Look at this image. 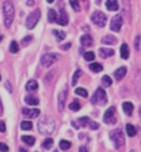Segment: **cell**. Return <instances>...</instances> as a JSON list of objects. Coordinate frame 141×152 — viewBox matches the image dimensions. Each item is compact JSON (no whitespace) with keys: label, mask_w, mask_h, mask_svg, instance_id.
<instances>
[{"label":"cell","mask_w":141,"mask_h":152,"mask_svg":"<svg viewBox=\"0 0 141 152\" xmlns=\"http://www.w3.org/2000/svg\"><path fill=\"white\" fill-rule=\"evenodd\" d=\"M56 22H57V24H59V25H61V27H65V25L69 24V17H67V14H66L65 10H61L60 17H57Z\"/></svg>","instance_id":"cell-12"},{"label":"cell","mask_w":141,"mask_h":152,"mask_svg":"<svg viewBox=\"0 0 141 152\" xmlns=\"http://www.w3.org/2000/svg\"><path fill=\"white\" fill-rule=\"evenodd\" d=\"M46 1H48V3H50V4H51V3H53V1H54V0H46Z\"/></svg>","instance_id":"cell-50"},{"label":"cell","mask_w":141,"mask_h":152,"mask_svg":"<svg viewBox=\"0 0 141 152\" xmlns=\"http://www.w3.org/2000/svg\"><path fill=\"white\" fill-rule=\"evenodd\" d=\"M71 47V43H67V44H65V45H61V49L62 50H66V49H69Z\"/></svg>","instance_id":"cell-45"},{"label":"cell","mask_w":141,"mask_h":152,"mask_svg":"<svg viewBox=\"0 0 141 152\" xmlns=\"http://www.w3.org/2000/svg\"><path fill=\"white\" fill-rule=\"evenodd\" d=\"M90 128H92V129H97V128H99V124H97L96 122H90Z\"/></svg>","instance_id":"cell-44"},{"label":"cell","mask_w":141,"mask_h":152,"mask_svg":"<svg viewBox=\"0 0 141 152\" xmlns=\"http://www.w3.org/2000/svg\"><path fill=\"white\" fill-rule=\"evenodd\" d=\"M126 133L127 136H130V137H134V136H136V127L132 124H126Z\"/></svg>","instance_id":"cell-23"},{"label":"cell","mask_w":141,"mask_h":152,"mask_svg":"<svg viewBox=\"0 0 141 152\" xmlns=\"http://www.w3.org/2000/svg\"><path fill=\"white\" fill-rule=\"evenodd\" d=\"M3 10H4V25L6 28H10L14 20V15H15V9H14L11 0H5Z\"/></svg>","instance_id":"cell-2"},{"label":"cell","mask_w":141,"mask_h":152,"mask_svg":"<svg viewBox=\"0 0 141 152\" xmlns=\"http://www.w3.org/2000/svg\"><path fill=\"white\" fill-rule=\"evenodd\" d=\"M90 69L92 72H95V73H99V72L102 71V65L100 64V63H91V64H90Z\"/></svg>","instance_id":"cell-27"},{"label":"cell","mask_w":141,"mask_h":152,"mask_svg":"<svg viewBox=\"0 0 141 152\" xmlns=\"http://www.w3.org/2000/svg\"><path fill=\"white\" fill-rule=\"evenodd\" d=\"M20 127H21V129L29 131V129L33 128V123H31L30 121H23L21 123H20Z\"/></svg>","instance_id":"cell-29"},{"label":"cell","mask_w":141,"mask_h":152,"mask_svg":"<svg viewBox=\"0 0 141 152\" xmlns=\"http://www.w3.org/2000/svg\"><path fill=\"white\" fill-rule=\"evenodd\" d=\"M19 152H28V151L25 150V148H20V150H19Z\"/></svg>","instance_id":"cell-48"},{"label":"cell","mask_w":141,"mask_h":152,"mask_svg":"<svg viewBox=\"0 0 141 152\" xmlns=\"http://www.w3.org/2000/svg\"><path fill=\"white\" fill-rule=\"evenodd\" d=\"M91 20L92 23L97 25V27H105L106 24V15L102 12H94L91 15Z\"/></svg>","instance_id":"cell-7"},{"label":"cell","mask_w":141,"mask_h":152,"mask_svg":"<svg viewBox=\"0 0 141 152\" xmlns=\"http://www.w3.org/2000/svg\"><path fill=\"white\" fill-rule=\"evenodd\" d=\"M99 55H100L101 58H109V57L114 55V50L109 49V48H101L99 50Z\"/></svg>","instance_id":"cell-17"},{"label":"cell","mask_w":141,"mask_h":152,"mask_svg":"<svg viewBox=\"0 0 141 152\" xmlns=\"http://www.w3.org/2000/svg\"><path fill=\"white\" fill-rule=\"evenodd\" d=\"M122 109H124V112L126 113L127 116H131L132 111H134L132 103H130V102H124V103H122Z\"/></svg>","instance_id":"cell-19"},{"label":"cell","mask_w":141,"mask_h":152,"mask_svg":"<svg viewBox=\"0 0 141 152\" xmlns=\"http://www.w3.org/2000/svg\"><path fill=\"white\" fill-rule=\"evenodd\" d=\"M38 129L41 135L49 136L55 131V122L54 119L49 116H44L38 123Z\"/></svg>","instance_id":"cell-1"},{"label":"cell","mask_w":141,"mask_h":152,"mask_svg":"<svg viewBox=\"0 0 141 152\" xmlns=\"http://www.w3.org/2000/svg\"><path fill=\"white\" fill-rule=\"evenodd\" d=\"M121 25H122V18L121 15H115L111 20V24H110V28L112 31H120L121 29Z\"/></svg>","instance_id":"cell-9"},{"label":"cell","mask_w":141,"mask_h":152,"mask_svg":"<svg viewBox=\"0 0 141 152\" xmlns=\"http://www.w3.org/2000/svg\"><path fill=\"white\" fill-rule=\"evenodd\" d=\"M23 114L28 118H35L40 114V111L38 108H23Z\"/></svg>","instance_id":"cell-11"},{"label":"cell","mask_w":141,"mask_h":152,"mask_svg":"<svg viewBox=\"0 0 141 152\" xmlns=\"http://www.w3.org/2000/svg\"><path fill=\"white\" fill-rule=\"evenodd\" d=\"M34 3H35L34 0H28V3H26V4L29 5V7H31V5H34Z\"/></svg>","instance_id":"cell-46"},{"label":"cell","mask_w":141,"mask_h":152,"mask_svg":"<svg viewBox=\"0 0 141 152\" xmlns=\"http://www.w3.org/2000/svg\"><path fill=\"white\" fill-rule=\"evenodd\" d=\"M110 138L112 141L114 146L116 148L121 147V146L125 143V137H124V133H122V129L121 128H116L110 132Z\"/></svg>","instance_id":"cell-3"},{"label":"cell","mask_w":141,"mask_h":152,"mask_svg":"<svg viewBox=\"0 0 141 152\" xmlns=\"http://www.w3.org/2000/svg\"><path fill=\"white\" fill-rule=\"evenodd\" d=\"M84 58L87 62H92L94 58H95V54H94L92 52H86V53H84Z\"/></svg>","instance_id":"cell-37"},{"label":"cell","mask_w":141,"mask_h":152,"mask_svg":"<svg viewBox=\"0 0 141 152\" xmlns=\"http://www.w3.org/2000/svg\"><path fill=\"white\" fill-rule=\"evenodd\" d=\"M1 39H3V36H1V35H0V41H1Z\"/></svg>","instance_id":"cell-52"},{"label":"cell","mask_w":141,"mask_h":152,"mask_svg":"<svg viewBox=\"0 0 141 152\" xmlns=\"http://www.w3.org/2000/svg\"><path fill=\"white\" fill-rule=\"evenodd\" d=\"M131 152H134V151H131Z\"/></svg>","instance_id":"cell-54"},{"label":"cell","mask_w":141,"mask_h":152,"mask_svg":"<svg viewBox=\"0 0 141 152\" xmlns=\"http://www.w3.org/2000/svg\"><path fill=\"white\" fill-rule=\"evenodd\" d=\"M120 55H121L122 59H127L129 55H130V50H129V45L126 43H124L120 48Z\"/></svg>","instance_id":"cell-15"},{"label":"cell","mask_w":141,"mask_h":152,"mask_svg":"<svg viewBox=\"0 0 141 152\" xmlns=\"http://www.w3.org/2000/svg\"><path fill=\"white\" fill-rule=\"evenodd\" d=\"M101 43L102 44H106V45H112V44H116L117 43V39L112 35H105L101 38Z\"/></svg>","instance_id":"cell-14"},{"label":"cell","mask_w":141,"mask_h":152,"mask_svg":"<svg viewBox=\"0 0 141 152\" xmlns=\"http://www.w3.org/2000/svg\"><path fill=\"white\" fill-rule=\"evenodd\" d=\"M66 97H67V88L64 87V89L59 93V98H57V108H59L60 112H62V109H64Z\"/></svg>","instance_id":"cell-8"},{"label":"cell","mask_w":141,"mask_h":152,"mask_svg":"<svg viewBox=\"0 0 141 152\" xmlns=\"http://www.w3.org/2000/svg\"><path fill=\"white\" fill-rule=\"evenodd\" d=\"M31 40H33V36H30V35H28V36H25V38L21 40V45L23 47H25V45H28L29 43H30V41Z\"/></svg>","instance_id":"cell-38"},{"label":"cell","mask_w":141,"mask_h":152,"mask_svg":"<svg viewBox=\"0 0 141 152\" xmlns=\"http://www.w3.org/2000/svg\"><path fill=\"white\" fill-rule=\"evenodd\" d=\"M59 146H60L61 150H65L66 151V150H69L71 147V142H69V141H66V140H61Z\"/></svg>","instance_id":"cell-28"},{"label":"cell","mask_w":141,"mask_h":152,"mask_svg":"<svg viewBox=\"0 0 141 152\" xmlns=\"http://www.w3.org/2000/svg\"><path fill=\"white\" fill-rule=\"evenodd\" d=\"M53 33H54V35H56L57 40H62V39H65V36H66V33L60 31V30H53Z\"/></svg>","instance_id":"cell-33"},{"label":"cell","mask_w":141,"mask_h":152,"mask_svg":"<svg viewBox=\"0 0 141 152\" xmlns=\"http://www.w3.org/2000/svg\"><path fill=\"white\" fill-rule=\"evenodd\" d=\"M139 114L141 116V106H140V108H139Z\"/></svg>","instance_id":"cell-49"},{"label":"cell","mask_w":141,"mask_h":152,"mask_svg":"<svg viewBox=\"0 0 141 152\" xmlns=\"http://www.w3.org/2000/svg\"><path fill=\"white\" fill-rule=\"evenodd\" d=\"M79 152H87V150H86V147H80Z\"/></svg>","instance_id":"cell-47"},{"label":"cell","mask_w":141,"mask_h":152,"mask_svg":"<svg viewBox=\"0 0 141 152\" xmlns=\"http://www.w3.org/2000/svg\"><path fill=\"white\" fill-rule=\"evenodd\" d=\"M81 44L84 45V47H90L92 44V38H91V35H89V34H85V35H82L81 36Z\"/></svg>","instance_id":"cell-20"},{"label":"cell","mask_w":141,"mask_h":152,"mask_svg":"<svg viewBox=\"0 0 141 152\" xmlns=\"http://www.w3.org/2000/svg\"><path fill=\"white\" fill-rule=\"evenodd\" d=\"M91 103L97 104V106H104L107 103V96L102 88H97L96 92L94 93V96L91 97Z\"/></svg>","instance_id":"cell-4"},{"label":"cell","mask_w":141,"mask_h":152,"mask_svg":"<svg viewBox=\"0 0 141 152\" xmlns=\"http://www.w3.org/2000/svg\"><path fill=\"white\" fill-rule=\"evenodd\" d=\"M79 122H80V124L81 126H85L87 124V122H90V119H89V117H81V118H79Z\"/></svg>","instance_id":"cell-39"},{"label":"cell","mask_w":141,"mask_h":152,"mask_svg":"<svg viewBox=\"0 0 141 152\" xmlns=\"http://www.w3.org/2000/svg\"><path fill=\"white\" fill-rule=\"evenodd\" d=\"M6 131V126H5V122H3V121H0V132H5Z\"/></svg>","instance_id":"cell-42"},{"label":"cell","mask_w":141,"mask_h":152,"mask_svg":"<svg viewBox=\"0 0 141 152\" xmlns=\"http://www.w3.org/2000/svg\"><path fill=\"white\" fill-rule=\"evenodd\" d=\"M5 88L8 89L9 93H11V92H13V88H11V86H10V82H5Z\"/></svg>","instance_id":"cell-43"},{"label":"cell","mask_w":141,"mask_h":152,"mask_svg":"<svg viewBox=\"0 0 141 152\" xmlns=\"http://www.w3.org/2000/svg\"><path fill=\"white\" fill-rule=\"evenodd\" d=\"M38 87H39V84H38V82L36 81H29L26 83V91H29V92L36 91L38 89Z\"/></svg>","instance_id":"cell-22"},{"label":"cell","mask_w":141,"mask_h":152,"mask_svg":"<svg viewBox=\"0 0 141 152\" xmlns=\"http://www.w3.org/2000/svg\"><path fill=\"white\" fill-rule=\"evenodd\" d=\"M9 151V147L5 143L3 142H0V152H8Z\"/></svg>","instance_id":"cell-40"},{"label":"cell","mask_w":141,"mask_h":152,"mask_svg":"<svg viewBox=\"0 0 141 152\" xmlns=\"http://www.w3.org/2000/svg\"><path fill=\"white\" fill-rule=\"evenodd\" d=\"M75 93L77 94V96H81V97H84V98L87 97V91L85 89V88H76Z\"/></svg>","instance_id":"cell-35"},{"label":"cell","mask_w":141,"mask_h":152,"mask_svg":"<svg viewBox=\"0 0 141 152\" xmlns=\"http://www.w3.org/2000/svg\"><path fill=\"white\" fill-rule=\"evenodd\" d=\"M70 109H71V111H79V109L81 108V106H80V102L79 101H77V99H74V101H72L71 103H70Z\"/></svg>","instance_id":"cell-26"},{"label":"cell","mask_w":141,"mask_h":152,"mask_svg":"<svg viewBox=\"0 0 141 152\" xmlns=\"http://www.w3.org/2000/svg\"><path fill=\"white\" fill-rule=\"evenodd\" d=\"M40 10L39 9H36L34 10V12H31L29 15H28V18H26V22H25V25H26V28L28 29H33L35 28V25L38 24L39 22V19H40Z\"/></svg>","instance_id":"cell-5"},{"label":"cell","mask_w":141,"mask_h":152,"mask_svg":"<svg viewBox=\"0 0 141 152\" xmlns=\"http://www.w3.org/2000/svg\"><path fill=\"white\" fill-rule=\"evenodd\" d=\"M126 67H120L117 68L116 71L114 72V77H115V79H117V81H121L122 78L126 76Z\"/></svg>","instance_id":"cell-13"},{"label":"cell","mask_w":141,"mask_h":152,"mask_svg":"<svg viewBox=\"0 0 141 152\" xmlns=\"http://www.w3.org/2000/svg\"><path fill=\"white\" fill-rule=\"evenodd\" d=\"M0 81H1V77H0Z\"/></svg>","instance_id":"cell-53"},{"label":"cell","mask_w":141,"mask_h":152,"mask_svg":"<svg viewBox=\"0 0 141 152\" xmlns=\"http://www.w3.org/2000/svg\"><path fill=\"white\" fill-rule=\"evenodd\" d=\"M25 102H26L29 106H38L39 104V99L33 96H26L25 97Z\"/></svg>","instance_id":"cell-21"},{"label":"cell","mask_w":141,"mask_h":152,"mask_svg":"<svg viewBox=\"0 0 141 152\" xmlns=\"http://www.w3.org/2000/svg\"><path fill=\"white\" fill-rule=\"evenodd\" d=\"M0 113H1V101H0Z\"/></svg>","instance_id":"cell-51"},{"label":"cell","mask_w":141,"mask_h":152,"mask_svg":"<svg viewBox=\"0 0 141 152\" xmlns=\"http://www.w3.org/2000/svg\"><path fill=\"white\" fill-rule=\"evenodd\" d=\"M114 121H115V107H110L104 114V122L114 123Z\"/></svg>","instance_id":"cell-10"},{"label":"cell","mask_w":141,"mask_h":152,"mask_svg":"<svg viewBox=\"0 0 141 152\" xmlns=\"http://www.w3.org/2000/svg\"><path fill=\"white\" fill-rule=\"evenodd\" d=\"M57 59H60L59 54H56V53H45L43 57H41V65L43 67H50V65H53Z\"/></svg>","instance_id":"cell-6"},{"label":"cell","mask_w":141,"mask_h":152,"mask_svg":"<svg viewBox=\"0 0 141 152\" xmlns=\"http://www.w3.org/2000/svg\"><path fill=\"white\" fill-rule=\"evenodd\" d=\"M80 76H81V71L77 69V71L74 73V76H72V81H71V84H72V86H75L76 83H77V79H79Z\"/></svg>","instance_id":"cell-34"},{"label":"cell","mask_w":141,"mask_h":152,"mask_svg":"<svg viewBox=\"0 0 141 152\" xmlns=\"http://www.w3.org/2000/svg\"><path fill=\"white\" fill-rule=\"evenodd\" d=\"M106 8L109 10H111V12H116V10L119 9L117 0H107V1H106Z\"/></svg>","instance_id":"cell-18"},{"label":"cell","mask_w":141,"mask_h":152,"mask_svg":"<svg viewBox=\"0 0 141 152\" xmlns=\"http://www.w3.org/2000/svg\"><path fill=\"white\" fill-rule=\"evenodd\" d=\"M101 82H102V84H104V87H110L111 84H112V79L109 76H104L102 77V79H101Z\"/></svg>","instance_id":"cell-30"},{"label":"cell","mask_w":141,"mask_h":152,"mask_svg":"<svg viewBox=\"0 0 141 152\" xmlns=\"http://www.w3.org/2000/svg\"><path fill=\"white\" fill-rule=\"evenodd\" d=\"M122 7H124V9H122V12H124V14H125V17H126V19L127 20H130V0H122Z\"/></svg>","instance_id":"cell-16"},{"label":"cell","mask_w":141,"mask_h":152,"mask_svg":"<svg viewBox=\"0 0 141 152\" xmlns=\"http://www.w3.org/2000/svg\"><path fill=\"white\" fill-rule=\"evenodd\" d=\"M10 52H11V53L13 54H15V53H18V52H19V45H18V43H16V41H15V40H13L11 41V43H10Z\"/></svg>","instance_id":"cell-31"},{"label":"cell","mask_w":141,"mask_h":152,"mask_svg":"<svg viewBox=\"0 0 141 152\" xmlns=\"http://www.w3.org/2000/svg\"><path fill=\"white\" fill-rule=\"evenodd\" d=\"M21 141H23V142H25L26 145H29V146H33L35 143V138L33 137V136H23Z\"/></svg>","instance_id":"cell-25"},{"label":"cell","mask_w":141,"mask_h":152,"mask_svg":"<svg viewBox=\"0 0 141 152\" xmlns=\"http://www.w3.org/2000/svg\"><path fill=\"white\" fill-rule=\"evenodd\" d=\"M70 5L72 7V9L75 12H80V4H79V0H70Z\"/></svg>","instance_id":"cell-36"},{"label":"cell","mask_w":141,"mask_h":152,"mask_svg":"<svg viewBox=\"0 0 141 152\" xmlns=\"http://www.w3.org/2000/svg\"><path fill=\"white\" fill-rule=\"evenodd\" d=\"M140 40H141L140 35H137V36H136V39H135V49H136V50L140 49Z\"/></svg>","instance_id":"cell-41"},{"label":"cell","mask_w":141,"mask_h":152,"mask_svg":"<svg viewBox=\"0 0 141 152\" xmlns=\"http://www.w3.org/2000/svg\"><path fill=\"white\" fill-rule=\"evenodd\" d=\"M56 19H57V14H56V12L54 9H50L49 12H48V20L50 23H54V22H56Z\"/></svg>","instance_id":"cell-24"},{"label":"cell","mask_w":141,"mask_h":152,"mask_svg":"<svg viewBox=\"0 0 141 152\" xmlns=\"http://www.w3.org/2000/svg\"><path fill=\"white\" fill-rule=\"evenodd\" d=\"M53 143H54L53 138H46V140L44 141V142H43V147H44V148H46V150H49V148L53 147Z\"/></svg>","instance_id":"cell-32"}]
</instances>
